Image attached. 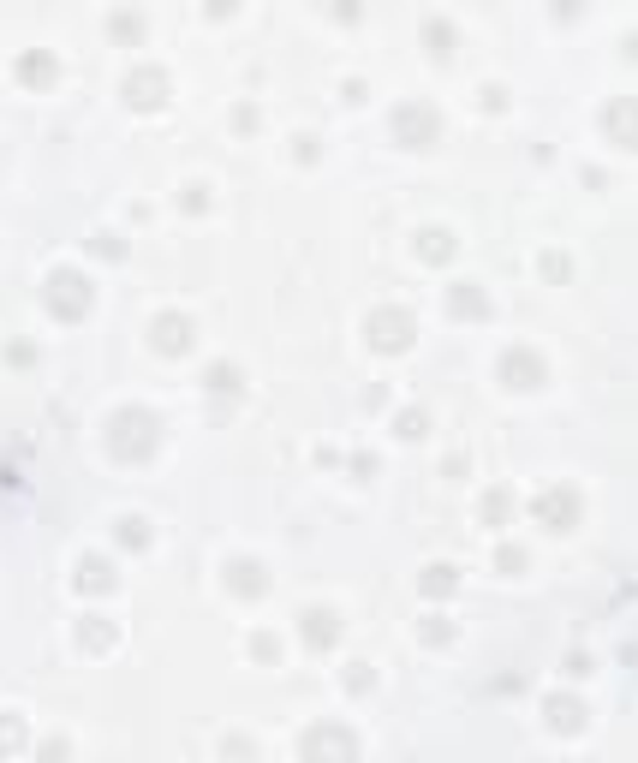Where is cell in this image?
I'll return each mask as SVG.
<instances>
[{
  "mask_svg": "<svg viewBox=\"0 0 638 763\" xmlns=\"http://www.w3.org/2000/svg\"><path fill=\"white\" fill-rule=\"evenodd\" d=\"M531 519L549 531H573L579 525V495L573 489H543L537 501H531Z\"/></svg>",
  "mask_w": 638,
  "mask_h": 763,
  "instance_id": "cell-6",
  "label": "cell"
},
{
  "mask_svg": "<svg viewBox=\"0 0 638 763\" xmlns=\"http://www.w3.org/2000/svg\"><path fill=\"white\" fill-rule=\"evenodd\" d=\"M448 639H453V626L441 620V614H436V620H424V644H448Z\"/></svg>",
  "mask_w": 638,
  "mask_h": 763,
  "instance_id": "cell-28",
  "label": "cell"
},
{
  "mask_svg": "<svg viewBox=\"0 0 638 763\" xmlns=\"http://www.w3.org/2000/svg\"><path fill=\"white\" fill-rule=\"evenodd\" d=\"M203 382H209V394H239V388H245L233 364H209V376H203Z\"/></svg>",
  "mask_w": 638,
  "mask_h": 763,
  "instance_id": "cell-20",
  "label": "cell"
},
{
  "mask_svg": "<svg viewBox=\"0 0 638 763\" xmlns=\"http://www.w3.org/2000/svg\"><path fill=\"white\" fill-rule=\"evenodd\" d=\"M602 120H609V132H614L621 143H633V96H626V101H609V113H602Z\"/></svg>",
  "mask_w": 638,
  "mask_h": 763,
  "instance_id": "cell-18",
  "label": "cell"
},
{
  "mask_svg": "<svg viewBox=\"0 0 638 763\" xmlns=\"http://www.w3.org/2000/svg\"><path fill=\"white\" fill-rule=\"evenodd\" d=\"M90 250H96V257H125V238L120 233H96V238H90Z\"/></svg>",
  "mask_w": 638,
  "mask_h": 763,
  "instance_id": "cell-26",
  "label": "cell"
},
{
  "mask_svg": "<svg viewBox=\"0 0 638 763\" xmlns=\"http://www.w3.org/2000/svg\"><path fill=\"white\" fill-rule=\"evenodd\" d=\"M418 257H424V263H448V257H453V233H448V227H424V233H418Z\"/></svg>",
  "mask_w": 638,
  "mask_h": 763,
  "instance_id": "cell-15",
  "label": "cell"
},
{
  "mask_svg": "<svg viewBox=\"0 0 638 763\" xmlns=\"http://www.w3.org/2000/svg\"><path fill=\"white\" fill-rule=\"evenodd\" d=\"M424 429H430V418L418 412V406H412V412H400V418H394V436H406V441H418Z\"/></svg>",
  "mask_w": 638,
  "mask_h": 763,
  "instance_id": "cell-22",
  "label": "cell"
},
{
  "mask_svg": "<svg viewBox=\"0 0 638 763\" xmlns=\"http://www.w3.org/2000/svg\"><path fill=\"white\" fill-rule=\"evenodd\" d=\"M424 42H430L436 54H448V42H453V25H448V18H424Z\"/></svg>",
  "mask_w": 638,
  "mask_h": 763,
  "instance_id": "cell-23",
  "label": "cell"
},
{
  "mask_svg": "<svg viewBox=\"0 0 638 763\" xmlns=\"http://www.w3.org/2000/svg\"><path fill=\"white\" fill-rule=\"evenodd\" d=\"M501 382H507V388H537V382H543V358L531 346H507V352H501Z\"/></svg>",
  "mask_w": 638,
  "mask_h": 763,
  "instance_id": "cell-8",
  "label": "cell"
},
{
  "mask_svg": "<svg viewBox=\"0 0 638 763\" xmlns=\"http://www.w3.org/2000/svg\"><path fill=\"white\" fill-rule=\"evenodd\" d=\"M18 78H25V84H48V78H54V54L30 48L25 60H18Z\"/></svg>",
  "mask_w": 638,
  "mask_h": 763,
  "instance_id": "cell-16",
  "label": "cell"
},
{
  "mask_svg": "<svg viewBox=\"0 0 638 763\" xmlns=\"http://www.w3.org/2000/svg\"><path fill=\"white\" fill-rule=\"evenodd\" d=\"M227 590H233V597H263L269 590L263 561H227Z\"/></svg>",
  "mask_w": 638,
  "mask_h": 763,
  "instance_id": "cell-11",
  "label": "cell"
},
{
  "mask_svg": "<svg viewBox=\"0 0 638 763\" xmlns=\"http://www.w3.org/2000/svg\"><path fill=\"white\" fill-rule=\"evenodd\" d=\"M108 585H113V567L101 561V555H78V590L96 597V590H108Z\"/></svg>",
  "mask_w": 638,
  "mask_h": 763,
  "instance_id": "cell-14",
  "label": "cell"
},
{
  "mask_svg": "<svg viewBox=\"0 0 638 763\" xmlns=\"http://www.w3.org/2000/svg\"><path fill=\"white\" fill-rule=\"evenodd\" d=\"M418 585H424V597H448L460 578H453V567H424V578H418Z\"/></svg>",
  "mask_w": 638,
  "mask_h": 763,
  "instance_id": "cell-21",
  "label": "cell"
},
{
  "mask_svg": "<svg viewBox=\"0 0 638 763\" xmlns=\"http://www.w3.org/2000/svg\"><path fill=\"white\" fill-rule=\"evenodd\" d=\"M191 334H197V328H191V316H179V311H162V316L150 323V340H155L162 352H186Z\"/></svg>",
  "mask_w": 638,
  "mask_h": 763,
  "instance_id": "cell-9",
  "label": "cell"
},
{
  "mask_svg": "<svg viewBox=\"0 0 638 763\" xmlns=\"http://www.w3.org/2000/svg\"><path fill=\"white\" fill-rule=\"evenodd\" d=\"M543 715H549L555 734H579V727H585V704H579L573 692H555V698H543Z\"/></svg>",
  "mask_w": 638,
  "mask_h": 763,
  "instance_id": "cell-10",
  "label": "cell"
},
{
  "mask_svg": "<svg viewBox=\"0 0 638 763\" xmlns=\"http://www.w3.org/2000/svg\"><path fill=\"white\" fill-rule=\"evenodd\" d=\"M227 758H233V763H250V746H245V739H227Z\"/></svg>",
  "mask_w": 638,
  "mask_h": 763,
  "instance_id": "cell-31",
  "label": "cell"
},
{
  "mask_svg": "<svg viewBox=\"0 0 638 763\" xmlns=\"http://www.w3.org/2000/svg\"><path fill=\"white\" fill-rule=\"evenodd\" d=\"M120 543L125 549H150V525L144 519H120Z\"/></svg>",
  "mask_w": 638,
  "mask_h": 763,
  "instance_id": "cell-24",
  "label": "cell"
},
{
  "mask_svg": "<svg viewBox=\"0 0 638 763\" xmlns=\"http://www.w3.org/2000/svg\"><path fill=\"white\" fill-rule=\"evenodd\" d=\"M72 751H66V739H42L37 746V763H66Z\"/></svg>",
  "mask_w": 638,
  "mask_h": 763,
  "instance_id": "cell-27",
  "label": "cell"
},
{
  "mask_svg": "<svg viewBox=\"0 0 638 763\" xmlns=\"http://www.w3.org/2000/svg\"><path fill=\"white\" fill-rule=\"evenodd\" d=\"M507 507H514V495H507V489H489V495H484V519H489V525H495V519H507Z\"/></svg>",
  "mask_w": 638,
  "mask_h": 763,
  "instance_id": "cell-25",
  "label": "cell"
},
{
  "mask_svg": "<svg viewBox=\"0 0 638 763\" xmlns=\"http://www.w3.org/2000/svg\"><path fill=\"white\" fill-rule=\"evenodd\" d=\"M299 758L304 763H358V734L340 722H316V727H304Z\"/></svg>",
  "mask_w": 638,
  "mask_h": 763,
  "instance_id": "cell-2",
  "label": "cell"
},
{
  "mask_svg": "<svg viewBox=\"0 0 638 763\" xmlns=\"http://www.w3.org/2000/svg\"><path fill=\"white\" fill-rule=\"evenodd\" d=\"M299 632H304V644H316V651H328V644L340 639V614H335V609H304Z\"/></svg>",
  "mask_w": 638,
  "mask_h": 763,
  "instance_id": "cell-12",
  "label": "cell"
},
{
  "mask_svg": "<svg viewBox=\"0 0 638 763\" xmlns=\"http://www.w3.org/2000/svg\"><path fill=\"white\" fill-rule=\"evenodd\" d=\"M78 639H84V651H108V644H113V626L101 620V614H84V626H78Z\"/></svg>",
  "mask_w": 638,
  "mask_h": 763,
  "instance_id": "cell-17",
  "label": "cell"
},
{
  "mask_svg": "<svg viewBox=\"0 0 638 763\" xmlns=\"http://www.w3.org/2000/svg\"><path fill=\"white\" fill-rule=\"evenodd\" d=\"M125 101H132V108H162L167 101V72L162 66H132V72H125Z\"/></svg>",
  "mask_w": 638,
  "mask_h": 763,
  "instance_id": "cell-7",
  "label": "cell"
},
{
  "mask_svg": "<svg viewBox=\"0 0 638 763\" xmlns=\"http://www.w3.org/2000/svg\"><path fill=\"white\" fill-rule=\"evenodd\" d=\"M388 132H394V143H406V150H430V143L441 138V120H436V108H424V101H400V108L388 113Z\"/></svg>",
  "mask_w": 638,
  "mask_h": 763,
  "instance_id": "cell-3",
  "label": "cell"
},
{
  "mask_svg": "<svg viewBox=\"0 0 638 763\" xmlns=\"http://www.w3.org/2000/svg\"><path fill=\"white\" fill-rule=\"evenodd\" d=\"M18 746H25V715L6 710V715H0V758H13Z\"/></svg>",
  "mask_w": 638,
  "mask_h": 763,
  "instance_id": "cell-19",
  "label": "cell"
},
{
  "mask_svg": "<svg viewBox=\"0 0 638 763\" xmlns=\"http://www.w3.org/2000/svg\"><path fill=\"white\" fill-rule=\"evenodd\" d=\"M495 567H501V573H519V567H526V549H514V543H507V549L495 555Z\"/></svg>",
  "mask_w": 638,
  "mask_h": 763,
  "instance_id": "cell-29",
  "label": "cell"
},
{
  "mask_svg": "<svg viewBox=\"0 0 638 763\" xmlns=\"http://www.w3.org/2000/svg\"><path fill=\"white\" fill-rule=\"evenodd\" d=\"M48 311L60 316V323H78V316L90 311V281L78 275V269H54L48 275Z\"/></svg>",
  "mask_w": 638,
  "mask_h": 763,
  "instance_id": "cell-4",
  "label": "cell"
},
{
  "mask_svg": "<svg viewBox=\"0 0 638 763\" xmlns=\"http://www.w3.org/2000/svg\"><path fill=\"white\" fill-rule=\"evenodd\" d=\"M108 25H113V30H120V37H132V30H138V13H113V18H108Z\"/></svg>",
  "mask_w": 638,
  "mask_h": 763,
  "instance_id": "cell-30",
  "label": "cell"
},
{
  "mask_svg": "<svg viewBox=\"0 0 638 763\" xmlns=\"http://www.w3.org/2000/svg\"><path fill=\"white\" fill-rule=\"evenodd\" d=\"M364 328H370V346L376 352H406V346H412V316H406L400 304H394V311H388V304L370 311V323H364Z\"/></svg>",
  "mask_w": 638,
  "mask_h": 763,
  "instance_id": "cell-5",
  "label": "cell"
},
{
  "mask_svg": "<svg viewBox=\"0 0 638 763\" xmlns=\"http://www.w3.org/2000/svg\"><path fill=\"white\" fill-rule=\"evenodd\" d=\"M448 311L453 316H484L489 311L484 287H477V281H453V287H448Z\"/></svg>",
  "mask_w": 638,
  "mask_h": 763,
  "instance_id": "cell-13",
  "label": "cell"
},
{
  "mask_svg": "<svg viewBox=\"0 0 638 763\" xmlns=\"http://www.w3.org/2000/svg\"><path fill=\"white\" fill-rule=\"evenodd\" d=\"M101 441H108L113 460L138 465V460H150V453H155V418L144 412V406H120V412L101 424Z\"/></svg>",
  "mask_w": 638,
  "mask_h": 763,
  "instance_id": "cell-1",
  "label": "cell"
}]
</instances>
